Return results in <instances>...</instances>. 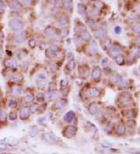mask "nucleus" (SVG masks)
Instances as JSON below:
<instances>
[{
    "mask_svg": "<svg viewBox=\"0 0 140 154\" xmlns=\"http://www.w3.org/2000/svg\"><path fill=\"white\" fill-rule=\"evenodd\" d=\"M9 25L12 30L18 31V32L21 31L24 27L23 23L21 20H18V19H12V20H11L10 21H9Z\"/></svg>",
    "mask_w": 140,
    "mask_h": 154,
    "instance_id": "f257e3e1",
    "label": "nucleus"
},
{
    "mask_svg": "<svg viewBox=\"0 0 140 154\" xmlns=\"http://www.w3.org/2000/svg\"><path fill=\"white\" fill-rule=\"evenodd\" d=\"M76 128L73 126V125H68L66 128H65V129L63 130L62 135L67 139H72L73 138L76 134Z\"/></svg>",
    "mask_w": 140,
    "mask_h": 154,
    "instance_id": "f03ea898",
    "label": "nucleus"
},
{
    "mask_svg": "<svg viewBox=\"0 0 140 154\" xmlns=\"http://www.w3.org/2000/svg\"><path fill=\"white\" fill-rule=\"evenodd\" d=\"M27 38V34L23 31H20V32H16L13 34V40L14 42L20 44L23 43Z\"/></svg>",
    "mask_w": 140,
    "mask_h": 154,
    "instance_id": "7ed1b4c3",
    "label": "nucleus"
},
{
    "mask_svg": "<svg viewBox=\"0 0 140 154\" xmlns=\"http://www.w3.org/2000/svg\"><path fill=\"white\" fill-rule=\"evenodd\" d=\"M47 79H48V76H47L46 73L41 72V73H39L37 74L36 78V83L38 86H44L46 83Z\"/></svg>",
    "mask_w": 140,
    "mask_h": 154,
    "instance_id": "20e7f679",
    "label": "nucleus"
},
{
    "mask_svg": "<svg viewBox=\"0 0 140 154\" xmlns=\"http://www.w3.org/2000/svg\"><path fill=\"white\" fill-rule=\"evenodd\" d=\"M30 113V109L27 106L22 107L20 110V118L21 120H26L27 118H29Z\"/></svg>",
    "mask_w": 140,
    "mask_h": 154,
    "instance_id": "39448f33",
    "label": "nucleus"
},
{
    "mask_svg": "<svg viewBox=\"0 0 140 154\" xmlns=\"http://www.w3.org/2000/svg\"><path fill=\"white\" fill-rule=\"evenodd\" d=\"M42 138L45 141V142L48 143L50 144H53L55 143V137L51 132H46L44 133L42 135Z\"/></svg>",
    "mask_w": 140,
    "mask_h": 154,
    "instance_id": "423d86ee",
    "label": "nucleus"
},
{
    "mask_svg": "<svg viewBox=\"0 0 140 154\" xmlns=\"http://www.w3.org/2000/svg\"><path fill=\"white\" fill-rule=\"evenodd\" d=\"M45 55L48 58H55L56 56V55H57V48L55 46L49 48L48 49H47V51L45 52Z\"/></svg>",
    "mask_w": 140,
    "mask_h": 154,
    "instance_id": "0eeeda50",
    "label": "nucleus"
},
{
    "mask_svg": "<svg viewBox=\"0 0 140 154\" xmlns=\"http://www.w3.org/2000/svg\"><path fill=\"white\" fill-rule=\"evenodd\" d=\"M5 65L7 68H16L17 67V62L13 58H9L6 59L5 61Z\"/></svg>",
    "mask_w": 140,
    "mask_h": 154,
    "instance_id": "6e6552de",
    "label": "nucleus"
},
{
    "mask_svg": "<svg viewBox=\"0 0 140 154\" xmlns=\"http://www.w3.org/2000/svg\"><path fill=\"white\" fill-rule=\"evenodd\" d=\"M9 8H10L12 11H15V12H19L22 9V6L21 4L19 2H9Z\"/></svg>",
    "mask_w": 140,
    "mask_h": 154,
    "instance_id": "1a4fd4ad",
    "label": "nucleus"
},
{
    "mask_svg": "<svg viewBox=\"0 0 140 154\" xmlns=\"http://www.w3.org/2000/svg\"><path fill=\"white\" fill-rule=\"evenodd\" d=\"M120 51H121L120 48L117 45H112L111 48H109V51H108L109 55L111 56H114V57H115V56L119 54Z\"/></svg>",
    "mask_w": 140,
    "mask_h": 154,
    "instance_id": "9d476101",
    "label": "nucleus"
},
{
    "mask_svg": "<svg viewBox=\"0 0 140 154\" xmlns=\"http://www.w3.org/2000/svg\"><path fill=\"white\" fill-rule=\"evenodd\" d=\"M22 91H23V89H22V87L20 86H19V85H14V86H12V95H15V96L20 95L22 93Z\"/></svg>",
    "mask_w": 140,
    "mask_h": 154,
    "instance_id": "9b49d317",
    "label": "nucleus"
},
{
    "mask_svg": "<svg viewBox=\"0 0 140 154\" xmlns=\"http://www.w3.org/2000/svg\"><path fill=\"white\" fill-rule=\"evenodd\" d=\"M89 73V68L86 65H81L79 67V74L81 76H86Z\"/></svg>",
    "mask_w": 140,
    "mask_h": 154,
    "instance_id": "f8f14e48",
    "label": "nucleus"
},
{
    "mask_svg": "<svg viewBox=\"0 0 140 154\" xmlns=\"http://www.w3.org/2000/svg\"><path fill=\"white\" fill-rule=\"evenodd\" d=\"M87 50H88V51L90 53H92V54L97 51H98V47H97V45H96V42L92 41L91 43H90V45H89L88 48H87Z\"/></svg>",
    "mask_w": 140,
    "mask_h": 154,
    "instance_id": "ddd939ff",
    "label": "nucleus"
},
{
    "mask_svg": "<svg viewBox=\"0 0 140 154\" xmlns=\"http://www.w3.org/2000/svg\"><path fill=\"white\" fill-rule=\"evenodd\" d=\"M105 34H106V30L103 29V28H101V29H98L97 30H96L94 32V37L96 38L100 39L104 36H105Z\"/></svg>",
    "mask_w": 140,
    "mask_h": 154,
    "instance_id": "4468645a",
    "label": "nucleus"
},
{
    "mask_svg": "<svg viewBox=\"0 0 140 154\" xmlns=\"http://www.w3.org/2000/svg\"><path fill=\"white\" fill-rule=\"evenodd\" d=\"M89 111L91 114H95L96 112H97V110H98V106L96 104V103H91L89 106Z\"/></svg>",
    "mask_w": 140,
    "mask_h": 154,
    "instance_id": "2eb2a0df",
    "label": "nucleus"
},
{
    "mask_svg": "<svg viewBox=\"0 0 140 154\" xmlns=\"http://www.w3.org/2000/svg\"><path fill=\"white\" fill-rule=\"evenodd\" d=\"M66 105H67V101L65 100H59L58 101H56L55 103V108H58V109L63 108Z\"/></svg>",
    "mask_w": 140,
    "mask_h": 154,
    "instance_id": "dca6fc26",
    "label": "nucleus"
},
{
    "mask_svg": "<svg viewBox=\"0 0 140 154\" xmlns=\"http://www.w3.org/2000/svg\"><path fill=\"white\" fill-rule=\"evenodd\" d=\"M74 117H75V114H74V112L71 111L67 112L66 114H65V116H64V119H65V121H67V122H71L73 120Z\"/></svg>",
    "mask_w": 140,
    "mask_h": 154,
    "instance_id": "f3484780",
    "label": "nucleus"
},
{
    "mask_svg": "<svg viewBox=\"0 0 140 154\" xmlns=\"http://www.w3.org/2000/svg\"><path fill=\"white\" fill-rule=\"evenodd\" d=\"M44 31H45V34L48 37H52V36H54L55 34V29L53 27H45V30H44Z\"/></svg>",
    "mask_w": 140,
    "mask_h": 154,
    "instance_id": "a211bd4d",
    "label": "nucleus"
},
{
    "mask_svg": "<svg viewBox=\"0 0 140 154\" xmlns=\"http://www.w3.org/2000/svg\"><path fill=\"white\" fill-rule=\"evenodd\" d=\"M130 99L129 97L126 96V95H124V96H121V103H122L124 106H128L130 104Z\"/></svg>",
    "mask_w": 140,
    "mask_h": 154,
    "instance_id": "6ab92c4d",
    "label": "nucleus"
},
{
    "mask_svg": "<svg viewBox=\"0 0 140 154\" xmlns=\"http://www.w3.org/2000/svg\"><path fill=\"white\" fill-rule=\"evenodd\" d=\"M75 30H76V32H78V33H83L86 31V27H85V25L83 24H78L77 26L75 28Z\"/></svg>",
    "mask_w": 140,
    "mask_h": 154,
    "instance_id": "aec40b11",
    "label": "nucleus"
},
{
    "mask_svg": "<svg viewBox=\"0 0 140 154\" xmlns=\"http://www.w3.org/2000/svg\"><path fill=\"white\" fill-rule=\"evenodd\" d=\"M77 9H78V12H79V13L80 15L84 16L86 13V9L85 7V6L83 5V4H79V5H78Z\"/></svg>",
    "mask_w": 140,
    "mask_h": 154,
    "instance_id": "412c9836",
    "label": "nucleus"
},
{
    "mask_svg": "<svg viewBox=\"0 0 140 154\" xmlns=\"http://www.w3.org/2000/svg\"><path fill=\"white\" fill-rule=\"evenodd\" d=\"M23 80V76L20 73H16L13 74L12 76H11V80L13 81V82H20Z\"/></svg>",
    "mask_w": 140,
    "mask_h": 154,
    "instance_id": "4be33fe9",
    "label": "nucleus"
},
{
    "mask_svg": "<svg viewBox=\"0 0 140 154\" xmlns=\"http://www.w3.org/2000/svg\"><path fill=\"white\" fill-rule=\"evenodd\" d=\"M101 76V70L99 68H94L92 72V78L94 79V80H97Z\"/></svg>",
    "mask_w": 140,
    "mask_h": 154,
    "instance_id": "5701e85b",
    "label": "nucleus"
},
{
    "mask_svg": "<svg viewBox=\"0 0 140 154\" xmlns=\"http://www.w3.org/2000/svg\"><path fill=\"white\" fill-rule=\"evenodd\" d=\"M90 96H92L93 97H96L99 96L100 94V91L96 87H93L90 90Z\"/></svg>",
    "mask_w": 140,
    "mask_h": 154,
    "instance_id": "b1692460",
    "label": "nucleus"
},
{
    "mask_svg": "<svg viewBox=\"0 0 140 154\" xmlns=\"http://www.w3.org/2000/svg\"><path fill=\"white\" fill-rule=\"evenodd\" d=\"M116 131L118 135H120V136L124 135V132H125V127H124V125H119V126L117 128Z\"/></svg>",
    "mask_w": 140,
    "mask_h": 154,
    "instance_id": "393cba45",
    "label": "nucleus"
},
{
    "mask_svg": "<svg viewBox=\"0 0 140 154\" xmlns=\"http://www.w3.org/2000/svg\"><path fill=\"white\" fill-rule=\"evenodd\" d=\"M58 22H59V23H60L61 25H63V26H65V25H66L68 23V18L66 17H65V16H62V17H61L60 18L58 19Z\"/></svg>",
    "mask_w": 140,
    "mask_h": 154,
    "instance_id": "a878e982",
    "label": "nucleus"
},
{
    "mask_svg": "<svg viewBox=\"0 0 140 154\" xmlns=\"http://www.w3.org/2000/svg\"><path fill=\"white\" fill-rule=\"evenodd\" d=\"M24 102L25 103H30V102H32L33 100H34V96L33 95H31V94H27V95H26L24 97Z\"/></svg>",
    "mask_w": 140,
    "mask_h": 154,
    "instance_id": "bb28decb",
    "label": "nucleus"
},
{
    "mask_svg": "<svg viewBox=\"0 0 140 154\" xmlns=\"http://www.w3.org/2000/svg\"><path fill=\"white\" fill-rule=\"evenodd\" d=\"M81 37H82V39H83L84 40H88L91 38V35H90V34L89 32L85 31V32H83L81 34Z\"/></svg>",
    "mask_w": 140,
    "mask_h": 154,
    "instance_id": "cd10ccee",
    "label": "nucleus"
},
{
    "mask_svg": "<svg viewBox=\"0 0 140 154\" xmlns=\"http://www.w3.org/2000/svg\"><path fill=\"white\" fill-rule=\"evenodd\" d=\"M64 6L67 10H70L73 9V2L72 1H65L64 2Z\"/></svg>",
    "mask_w": 140,
    "mask_h": 154,
    "instance_id": "c85d7f7f",
    "label": "nucleus"
},
{
    "mask_svg": "<svg viewBox=\"0 0 140 154\" xmlns=\"http://www.w3.org/2000/svg\"><path fill=\"white\" fill-rule=\"evenodd\" d=\"M114 61L117 64H121L124 62V57L122 55H117L114 57Z\"/></svg>",
    "mask_w": 140,
    "mask_h": 154,
    "instance_id": "c756f323",
    "label": "nucleus"
},
{
    "mask_svg": "<svg viewBox=\"0 0 140 154\" xmlns=\"http://www.w3.org/2000/svg\"><path fill=\"white\" fill-rule=\"evenodd\" d=\"M17 117H18V115H17V114L16 112H11L10 114H9V119L10 121H12L17 120Z\"/></svg>",
    "mask_w": 140,
    "mask_h": 154,
    "instance_id": "7c9ffc66",
    "label": "nucleus"
},
{
    "mask_svg": "<svg viewBox=\"0 0 140 154\" xmlns=\"http://www.w3.org/2000/svg\"><path fill=\"white\" fill-rule=\"evenodd\" d=\"M89 15L90 16V17H97V16L99 15V11L96 9H91V10L90 11Z\"/></svg>",
    "mask_w": 140,
    "mask_h": 154,
    "instance_id": "2f4dec72",
    "label": "nucleus"
},
{
    "mask_svg": "<svg viewBox=\"0 0 140 154\" xmlns=\"http://www.w3.org/2000/svg\"><path fill=\"white\" fill-rule=\"evenodd\" d=\"M68 34V29H66V28L64 27V28H62V29L60 30V36L62 37H67Z\"/></svg>",
    "mask_w": 140,
    "mask_h": 154,
    "instance_id": "473e14b6",
    "label": "nucleus"
},
{
    "mask_svg": "<svg viewBox=\"0 0 140 154\" xmlns=\"http://www.w3.org/2000/svg\"><path fill=\"white\" fill-rule=\"evenodd\" d=\"M6 118V114L5 111L0 108V121H5Z\"/></svg>",
    "mask_w": 140,
    "mask_h": 154,
    "instance_id": "72a5a7b5",
    "label": "nucleus"
},
{
    "mask_svg": "<svg viewBox=\"0 0 140 154\" xmlns=\"http://www.w3.org/2000/svg\"><path fill=\"white\" fill-rule=\"evenodd\" d=\"M129 18L131 20L136 21V20H138L139 17H138V15H137L136 13H135V12H132V13H130V14H129Z\"/></svg>",
    "mask_w": 140,
    "mask_h": 154,
    "instance_id": "f704fd0d",
    "label": "nucleus"
},
{
    "mask_svg": "<svg viewBox=\"0 0 140 154\" xmlns=\"http://www.w3.org/2000/svg\"><path fill=\"white\" fill-rule=\"evenodd\" d=\"M75 66H76V63H75V61L73 60H71L68 62V64H67V67L69 68V69L71 70H73L75 68Z\"/></svg>",
    "mask_w": 140,
    "mask_h": 154,
    "instance_id": "c9c22d12",
    "label": "nucleus"
},
{
    "mask_svg": "<svg viewBox=\"0 0 140 154\" xmlns=\"http://www.w3.org/2000/svg\"><path fill=\"white\" fill-rule=\"evenodd\" d=\"M110 45H111V40H110V39L106 38V39L102 40V45L104 46V47H105V48H107V47H108Z\"/></svg>",
    "mask_w": 140,
    "mask_h": 154,
    "instance_id": "e433bc0d",
    "label": "nucleus"
},
{
    "mask_svg": "<svg viewBox=\"0 0 140 154\" xmlns=\"http://www.w3.org/2000/svg\"><path fill=\"white\" fill-rule=\"evenodd\" d=\"M17 103L15 100H10L8 102V106L9 108H15V107L17 106Z\"/></svg>",
    "mask_w": 140,
    "mask_h": 154,
    "instance_id": "4c0bfd02",
    "label": "nucleus"
},
{
    "mask_svg": "<svg viewBox=\"0 0 140 154\" xmlns=\"http://www.w3.org/2000/svg\"><path fill=\"white\" fill-rule=\"evenodd\" d=\"M132 30L135 33H140V25L136 24L132 27Z\"/></svg>",
    "mask_w": 140,
    "mask_h": 154,
    "instance_id": "58836bf2",
    "label": "nucleus"
},
{
    "mask_svg": "<svg viewBox=\"0 0 140 154\" xmlns=\"http://www.w3.org/2000/svg\"><path fill=\"white\" fill-rule=\"evenodd\" d=\"M94 6H96V9H101L103 8V6H104V3L101 2H100V1H97V2H95Z\"/></svg>",
    "mask_w": 140,
    "mask_h": 154,
    "instance_id": "ea45409f",
    "label": "nucleus"
},
{
    "mask_svg": "<svg viewBox=\"0 0 140 154\" xmlns=\"http://www.w3.org/2000/svg\"><path fill=\"white\" fill-rule=\"evenodd\" d=\"M82 93H83V95H82V97H83V99H86V98H87V97L89 96V91L87 90L86 89H85L84 90H83Z\"/></svg>",
    "mask_w": 140,
    "mask_h": 154,
    "instance_id": "a19ab883",
    "label": "nucleus"
},
{
    "mask_svg": "<svg viewBox=\"0 0 140 154\" xmlns=\"http://www.w3.org/2000/svg\"><path fill=\"white\" fill-rule=\"evenodd\" d=\"M17 56L19 58H23L24 57V54L23 53V51H20V50H18L17 51Z\"/></svg>",
    "mask_w": 140,
    "mask_h": 154,
    "instance_id": "79ce46f5",
    "label": "nucleus"
},
{
    "mask_svg": "<svg viewBox=\"0 0 140 154\" xmlns=\"http://www.w3.org/2000/svg\"><path fill=\"white\" fill-rule=\"evenodd\" d=\"M38 105L37 104V103H33V105L31 106V111H32L33 112H35V111H37V110H38Z\"/></svg>",
    "mask_w": 140,
    "mask_h": 154,
    "instance_id": "37998d69",
    "label": "nucleus"
},
{
    "mask_svg": "<svg viewBox=\"0 0 140 154\" xmlns=\"http://www.w3.org/2000/svg\"><path fill=\"white\" fill-rule=\"evenodd\" d=\"M37 98L38 100H43L45 98V95H44L43 93H38L37 95Z\"/></svg>",
    "mask_w": 140,
    "mask_h": 154,
    "instance_id": "c03bdc74",
    "label": "nucleus"
},
{
    "mask_svg": "<svg viewBox=\"0 0 140 154\" xmlns=\"http://www.w3.org/2000/svg\"><path fill=\"white\" fill-rule=\"evenodd\" d=\"M132 54H139V53H140V49L136 48V47H133V48H132Z\"/></svg>",
    "mask_w": 140,
    "mask_h": 154,
    "instance_id": "a18cd8bd",
    "label": "nucleus"
},
{
    "mask_svg": "<svg viewBox=\"0 0 140 154\" xmlns=\"http://www.w3.org/2000/svg\"><path fill=\"white\" fill-rule=\"evenodd\" d=\"M29 45L30 47H31V48H34L35 47V45H36V42H35V40L34 39H30L29 40Z\"/></svg>",
    "mask_w": 140,
    "mask_h": 154,
    "instance_id": "49530a36",
    "label": "nucleus"
},
{
    "mask_svg": "<svg viewBox=\"0 0 140 154\" xmlns=\"http://www.w3.org/2000/svg\"><path fill=\"white\" fill-rule=\"evenodd\" d=\"M121 31V27H120L119 26H117V27H114V32L116 33L117 34H120Z\"/></svg>",
    "mask_w": 140,
    "mask_h": 154,
    "instance_id": "de8ad7c7",
    "label": "nucleus"
},
{
    "mask_svg": "<svg viewBox=\"0 0 140 154\" xmlns=\"http://www.w3.org/2000/svg\"><path fill=\"white\" fill-rule=\"evenodd\" d=\"M107 58H103L102 59V61H101V65H103V66H106V65H107Z\"/></svg>",
    "mask_w": 140,
    "mask_h": 154,
    "instance_id": "09e8293b",
    "label": "nucleus"
},
{
    "mask_svg": "<svg viewBox=\"0 0 140 154\" xmlns=\"http://www.w3.org/2000/svg\"><path fill=\"white\" fill-rule=\"evenodd\" d=\"M128 125H129V127H132V126L134 127V126H135V121H134L131 120V121H129V122H128Z\"/></svg>",
    "mask_w": 140,
    "mask_h": 154,
    "instance_id": "8fccbe9b",
    "label": "nucleus"
},
{
    "mask_svg": "<svg viewBox=\"0 0 140 154\" xmlns=\"http://www.w3.org/2000/svg\"><path fill=\"white\" fill-rule=\"evenodd\" d=\"M95 23V22L93 21V20H90L89 21H87V24L89 25V26H90V27H92V26H93V24Z\"/></svg>",
    "mask_w": 140,
    "mask_h": 154,
    "instance_id": "3c124183",
    "label": "nucleus"
},
{
    "mask_svg": "<svg viewBox=\"0 0 140 154\" xmlns=\"http://www.w3.org/2000/svg\"><path fill=\"white\" fill-rule=\"evenodd\" d=\"M0 6H1L2 8L5 9L6 6V3H5L4 2H3V1H0Z\"/></svg>",
    "mask_w": 140,
    "mask_h": 154,
    "instance_id": "603ef678",
    "label": "nucleus"
},
{
    "mask_svg": "<svg viewBox=\"0 0 140 154\" xmlns=\"http://www.w3.org/2000/svg\"><path fill=\"white\" fill-rule=\"evenodd\" d=\"M3 38H4V36H3V34L1 30H0V42L3 41Z\"/></svg>",
    "mask_w": 140,
    "mask_h": 154,
    "instance_id": "864d4df0",
    "label": "nucleus"
},
{
    "mask_svg": "<svg viewBox=\"0 0 140 154\" xmlns=\"http://www.w3.org/2000/svg\"><path fill=\"white\" fill-rule=\"evenodd\" d=\"M2 55H3V49H2V48L1 46H0V58L2 57Z\"/></svg>",
    "mask_w": 140,
    "mask_h": 154,
    "instance_id": "5fc2aeb1",
    "label": "nucleus"
},
{
    "mask_svg": "<svg viewBox=\"0 0 140 154\" xmlns=\"http://www.w3.org/2000/svg\"><path fill=\"white\" fill-rule=\"evenodd\" d=\"M4 12H5V9L2 8L1 6H0V14H3L4 13Z\"/></svg>",
    "mask_w": 140,
    "mask_h": 154,
    "instance_id": "6e6d98bb",
    "label": "nucleus"
},
{
    "mask_svg": "<svg viewBox=\"0 0 140 154\" xmlns=\"http://www.w3.org/2000/svg\"><path fill=\"white\" fill-rule=\"evenodd\" d=\"M136 9H137V10L139 11V12H140V3H139V4L136 6Z\"/></svg>",
    "mask_w": 140,
    "mask_h": 154,
    "instance_id": "4d7b16f0",
    "label": "nucleus"
},
{
    "mask_svg": "<svg viewBox=\"0 0 140 154\" xmlns=\"http://www.w3.org/2000/svg\"><path fill=\"white\" fill-rule=\"evenodd\" d=\"M23 2L24 3V4H26V5H28V4H30V1H23Z\"/></svg>",
    "mask_w": 140,
    "mask_h": 154,
    "instance_id": "13d9d810",
    "label": "nucleus"
},
{
    "mask_svg": "<svg viewBox=\"0 0 140 154\" xmlns=\"http://www.w3.org/2000/svg\"><path fill=\"white\" fill-rule=\"evenodd\" d=\"M137 43L139 44V45H140V37H137Z\"/></svg>",
    "mask_w": 140,
    "mask_h": 154,
    "instance_id": "bf43d9fd",
    "label": "nucleus"
},
{
    "mask_svg": "<svg viewBox=\"0 0 140 154\" xmlns=\"http://www.w3.org/2000/svg\"><path fill=\"white\" fill-rule=\"evenodd\" d=\"M135 154H140V152H139V153H135Z\"/></svg>",
    "mask_w": 140,
    "mask_h": 154,
    "instance_id": "052dcab7",
    "label": "nucleus"
}]
</instances>
